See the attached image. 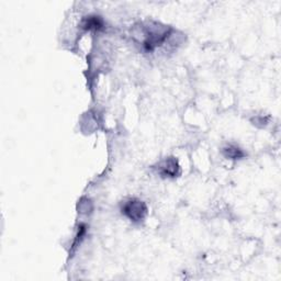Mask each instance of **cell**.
Returning <instances> with one entry per match:
<instances>
[{"instance_id": "6da1fadb", "label": "cell", "mask_w": 281, "mask_h": 281, "mask_svg": "<svg viewBox=\"0 0 281 281\" xmlns=\"http://www.w3.org/2000/svg\"><path fill=\"white\" fill-rule=\"evenodd\" d=\"M122 213L131 221L140 222L147 216V207L139 199H130L123 204Z\"/></svg>"}, {"instance_id": "7a4b0ae2", "label": "cell", "mask_w": 281, "mask_h": 281, "mask_svg": "<svg viewBox=\"0 0 281 281\" xmlns=\"http://www.w3.org/2000/svg\"><path fill=\"white\" fill-rule=\"evenodd\" d=\"M169 32L171 31L167 29H164L162 31L158 30H150L146 32L145 40L143 41V47L147 52H153L156 47L160 46L162 44L166 41L169 37Z\"/></svg>"}, {"instance_id": "3957f363", "label": "cell", "mask_w": 281, "mask_h": 281, "mask_svg": "<svg viewBox=\"0 0 281 281\" xmlns=\"http://www.w3.org/2000/svg\"><path fill=\"white\" fill-rule=\"evenodd\" d=\"M104 26V20L99 16H88L82 22V28L87 31H101Z\"/></svg>"}, {"instance_id": "277c9868", "label": "cell", "mask_w": 281, "mask_h": 281, "mask_svg": "<svg viewBox=\"0 0 281 281\" xmlns=\"http://www.w3.org/2000/svg\"><path fill=\"white\" fill-rule=\"evenodd\" d=\"M160 173L165 177H176L179 173V165H178L177 159L169 157L165 160L164 164L160 166Z\"/></svg>"}, {"instance_id": "5b68a950", "label": "cell", "mask_w": 281, "mask_h": 281, "mask_svg": "<svg viewBox=\"0 0 281 281\" xmlns=\"http://www.w3.org/2000/svg\"><path fill=\"white\" fill-rule=\"evenodd\" d=\"M223 155H224L227 159L235 160V159L243 158L245 156V153L238 146L229 145L223 149Z\"/></svg>"}]
</instances>
